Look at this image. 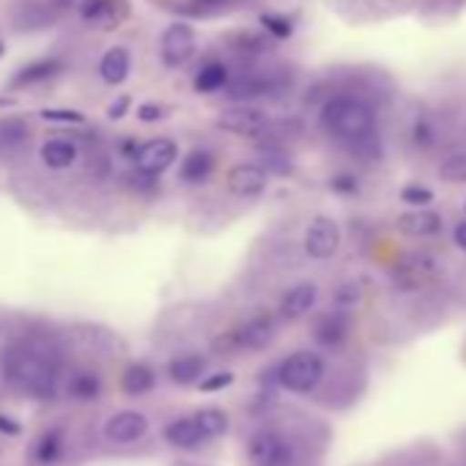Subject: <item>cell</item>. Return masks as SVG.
<instances>
[{"mask_svg":"<svg viewBox=\"0 0 466 466\" xmlns=\"http://www.w3.org/2000/svg\"><path fill=\"white\" fill-rule=\"evenodd\" d=\"M58 360L39 346H17L6 357V376L15 387L34 398H53L58 392Z\"/></svg>","mask_w":466,"mask_h":466,"instance_id":"cell-1","label":"cell"},{"mask_svg":"<svg viewBox=\"0 0 466 466\" xmlns=\"http://www.w3.org/2000/svg\"><path fill=\"white\" fill-rule=\"evenodd\" d=\"M321 124L324 129L346 143H365L373 137V110L354 96H335L324 105L321 110Z\"/></svg>","mask_w":466,"mask_h":466,"instance_id":"cell-2","label":"cell"},{"mask_svg":"<svg viewBox=\"0 0 466 466\" xmlns=\"http://www.w3.org/2000/svg\"><path fill=\"white\" fill-rule=\"evenodd\" d=\"M327 376V365L316 351H294L278 365V384L289 392L308 395Z\"/></svg>","mask_w":466,"mask_h":466,"instance_id":"cell-3","label":"cell"},{"mask_svg":"<svg viewBox=\"0 0 466 466\" xmlns=\"http://www.w3.org/2000/svg\"><path fill=\"white\" fill-rule=\"evenodd\" d=\"M278 335V324L272 316H256L250 321H245L242 327H237L233 332H228L225 338L217 340V346H222V351H261L267 349Z\"/></svg>","mask_w":466,"mask_h":466,"instance_id":"cell-4","label":"cell"},{"mask_svg":"<svg viewBox=\"0 0 466 466\" xmlns=\"http://www.w3.org/2000/svg\"><path fill=\"white\" fill-rule=\"evenodd\" d=\"M248 455L253 466H294V444L280 431H258L250 436Z\"/></svg>","mask_w":466,"mask_h":466,"instance_id":"cell-5","label":"cell"},{"mask_svg":"<svg viewBox=\"0 0 466 466\" xmlns=\"http://www.w3.org/2000/svg\"><path fill=\"white\" fill-rule=\"evenodd\" d=\"M340 242H343L340 225H338L332 217H327V214L313 217V222H310L308 230H305V253H308L313 261H327V258H332V256L340 250Z\"/></svg>","mask_w":466,"mask_h":466,"instance_id":"cell-6","label":"cell"},{"mask_svg":"<svg viewBox=\"0 0 466 466\" xmlns=\"http://www.w3.org/2000/svg\"><path fill=\"white\" fill-rule=\"evenodd\" d=\"M217 127L230 132V135H237V137H261L269 129V118H267L264 110L242 105V107L225 110L217 118Z\"/></svg>","mask_w":466,"mask_h":466,"instance_id":"cell-7","label":"cell"},{"mask_svg":"<svg viewBox=\"0 0 466 466\" xmlns=\"http://www.w3.org/2000/svg\"><path fill=\"white\" fill-rule=\"evenodd\" d=\"M176 157H178V146L170 137H154L140 146V151L135 157V167H137V173L159 176L176 162Z\"/></svg>","mask_w":466,"mask_h":466,"instance_id":"cell-8","label":"cell"},{"mask_svg":"<svg viewBox=\"0 0 466 466\" xmlns=\"http://www.w3.org/2000/svg\"><path fill=\"white\" fill-rule=\"evenodd\" d=\"M269 187V170L256 162H242L228 170V189L237 198H256Z\"/></svg>","mask_w":466,"mask_h":466,"instance_id":"cell-9","label":"cell"},{"mask_svg":"<svg viewBox=\"0 0 466 466\" xmlns=\"http://www.w3.org/2000/svg\"><path fill=\"white\" fill-rule=\"evenodd\" d=\"M195 53V31L187 23H173L162 36V61L165 66L176 69L187 64Z\"/></svg>","mask_w":466,"mask_h":466,"instance_id":"cell-10","label":"cell"},{"mask_svg":"<svg viewBox=\"0 0 466 466\" xmlns=\"http://www.w3.org/2000/svg\"><path fill=\"white\" fill-rule=\"evenodd\" d=\"M80 17L96 28H118L129 17L127 0H80Z\"/></svg>","mask_w":466,"mask_h":466,"instance_id":"cell-11","label":"cell"},{"mask_svg":"<svg viewBox=\"0 0 466 466\" xmlns=\"http://www.w3.org/2000/svg\"><path fill=\"white\" fill-rule=\"evenodd\" d=\"M146 433H148V417L135 409L113 414L105 425V436L116 444H132V441L143 439Z\"/></svg>","mask_w":466,"mask_h":466,"instance_id":"cell-12","label":"cell"},{"mask_svg":"<svg viewBox=\"0 0 466 466\" xmlns=\"http://www.w3.org/2000/svg\"><path fill=\"white\" fill-rule=\"evenodd\" d=\"M319 302V286L305 280V283H297L294 289L286 291V297L280 299V319L283 321H299L305 316H310V310L316 308Z\"/></svg>","mask_w":466,"mask_h":466,"instance_id":"cell-13","label":"cell"},{"mask_svg":"<svg viewBox=\"0 0 466 466\" xmlns=\"http://www.w3.org/2000/svg\"><path fill=\"white\" fill-rule=\"evenodd\" d=\"M165 441L170 447H178V450H198L206 439V433L200 431V425L195 422V417H178V420H170L162 431Z\"/></svg>","mask_w":466,"mask_h":466,"instance_id":"cell-14","label":"cell"},{"mask_svg":"<svg viewBox=\"0 0 466 466\" xmlns=\"http://www.w3.org/2000/svg\"><path fill=\"white\" fill-rule=\"evenodd\" d=\"M206 357L200 354H184V357H176L170 360L167 365V376L173 384H181V387H189V384H200L206 379Z\"/></svg>","mask_w":466,"mask_h":466,"instance_id":"cell-15","label":"cell"},{"mask_svg":"<svg viewBox=\"0 0 466 466\" xmlns=\"http://www.w3.org/2000/svg\"><path fill=\"white\" fill-rule=\"evenodd\" d=\"M398 230L406 233V237H433V233L441 230V217L433 214V211H425V208H417V211H406L398 217Z\"/></svg>","mask_w":466,"mask_h":466,"instance_id":"cell-16","label":"cell"},{"mask_svg":"<svg viewBox=\"0 0 466 466\" xmlns=\"http://www.w3.org/2000/svg\"><path fill=\"white\" fill-rule=\"evenodd\" d=\"M211 170H214V157H211V151H206V148H192V151L181 159L178 176H181V181H187V184H200V181H206V178L211 176Z\"/></svg>","mask_w":466,"mask_h":466,"instance_id":"cell-17","label":"cell"},{"mask_svg":"<svg viewBox=\"0 0 466 466\" xmlns=\"http://www.w3.org/2000/svg\"><path fill=\"white\" fill-rule=\"evenodd\" d=\"M346 335H349V321L340 313H324L313 327V338L327 349L340 346L346 340Z\"/></svg>","mask_w":466,"mask_h":466,"instance_id":"cell-18","label":"cell"},{"mask_svg":"<svg viewBox=\"0 0 466 466\" xmlns=\"http://www.w3.org/2000/svg\"><path fill=\"white\" fill-rule=\"evenodd\" d=\"M64 72V64L58 58H42V61H34L28 66H23L15 77V86L17 88H28V86H36V83H45V80H53L56 75Z\"/></svg>","mask_w":466,"mask_h":466,"instance_id":"cell-19","label":"cell"},{"mask_svg":"<svg viewBox=\"0 0 466 466\" xmlns=\"http://www.w3.org/2000/svg\"><path fill=\"white\" fill-rule=\"evenodd\" d=\"M99 75H102V80L110 83V86L124 83L127 75H129V53H127L124 47H110V50L102 56V61H99Z\"/></svg>","mask_w":466,"mask_h":466,"instance_id":"cell-20","label":"cell"},{"mask_svg":"<svg viewBox=\"0 0 466 466\" xmlns=\"http://www.w3.org/2000/svg\"><path fill=\"white\" fill-rule=\"evenodd\" d=\"M154 384H157V373L143 362L129 365L124 370V376H121V387H124L127 395H146Z\"/></svg>","mask_w":466,"mask_h":466,"instance_id":"cell-21","label":"cell"},{"mask_svg":"<svg viewBox=\"0 0 466 466\" xmlns=\"http://www.w3.org/2000/svg\"><path fill=\"white\" fill-rule=\"evenodd\" d=\"M42 159L53 170H64L77 159V148L69 140H47L42 146Z\"/></svg>","mask_w":466,"mask_h":466,"instance_id":"cell-22","label":"cell"},{"mask_svg":"<svg viewBox=\"0 0 466 466\" xmlns=\"http://www.w3.org/2000/svg\"><path fill=\"white\" fill-rule=\"evenodd\" d=\"M195 422L200 425V431L206 433V439H217V436H225L228 428H230V420L222 409L217 406H206L200 411H195Z\"/></svg>","mask_w":466,"mask_h":466,"instance_id":"cell-23","label":"cell"},{"mask_svg":"<svg viewBox=\"0 0 466 466\" xmlns=\"http://www.w3.org/2000/svg\"><path fill=\"white\" fill-rule=\"evenodd\" d=\"M230 80H228V69L217 61L206 64L198 75H195V91L198 94H214L219 88H225Z\"/></svg>","mask_w":466,"mask_h":466,"instance_id":"cell-24","label":"cell"},{"mask_svg":"<svg viewBox=\"0 0 466 466\" xmlns=\"http://www.w3.org/2000/svg\"><path fill=\"white\" fill-rule=\"evenodd\" d=\"M99 392H102V381L91 370H83V373L72 376V381H69V395L75 400H86L88 403V400H96Z\"/></svg>","mask_w":466,"mask_h":466,"instance_id":"cell-25","label":"cell"},{"mask_svg":"<svg viewBox=\"0 0 466 466\" xmlns=\"http://www.w3.org/2000/svg\"><path fill=\"white\" fill-rule=\"evenodd\" d=\"M230 96H237V99H253V96H261L269 91V80H261V77H239V80H233L230 86Z\"/></svg>","mask_w":466,"mask_h":466,"instance_id":"cell-26","label":"cell"},{"mask_svg":"<svg viewBox=\"0 0 466 466\" xmlns=\"http://www.w3.org/2000/svg\"><path fill=\"white\" fill-rule=\"evenodd\" d=\"M61 452H64V436H61V431H47L39 439V444H36V458L42 463H56L61 458Z\"/></svg>","mask_w":466,"mask_h":466,"instance_id":"cell-27","label":"cell"},{"mask_svg":"<svg viewBox=\"0 0 466 466\" xmlns=\"http://www.w3.org/2000/svg\"><path fill=\"white\" fill-rule=\"evenodd\" d=\"M439 178L447 184H466V154H450L439 165Z\"/></svg>","mask_w":466,"mask_h":466,"instance_id":"cell-28","label":"cell"},{"mask_svg":"<svg viewBox=\"0 0 466 466\" xmlns=\"http://www.w3.org/2000/svg\"><path fill=\"white\" fill-rule=\"evenodd\" d=\"M261 25H264V28H267V34H269V36H275V39H289V36L294 34V25H291L286 17L272 15V12H264V15H261Z\"/></svg>","mask_w":466,"mask_h":466,"instance_id":"cell-29","label":"cell"},{"mask_svg":"<svg viewBox=\"0 0 466 466\" xmlns=\"http://www.w3.org/2000/svg\"><path fill=\"white\" fill-rule=\"evenodd\" d=\"M400 200L409 203V206L425 208V206L433 203V192H431L428 187H422V184H406V187L400 189Z\"/></svg>","mask_w":466,"mask_h":466,"instance_id":"cell-30","label":"cell"},{"mask_svg":"<svg viewBox=\"0 0 466 466\" xmlns=\"http://www.w3.org/2000/svg\"><path fill=\"white\" fill-rule=\"evenodd\" d=\"M28 129L23 121H4L0 124V143L4 146H20L25 140Z\"/></svg>","mask_w":466,"mask_h":466,"instance_id":"cell-31","label":"cell"},{"mask_svg":"<svg viewBox=\"0 0 466 466\" xmlns=\"http://www.w3.org/2000/svg\"><path fill=\"white\" fill-rule=\"evenodd\" d=\"M230 384H233V373L230 370H217V373H208L198 387H200V392H219V390H225Z\"/></svg>","mask_w":466,"mask_h":466,"instance_id":"cell-32","label":"cell"},{"mask_svg":"<svg viewBox=\"0 0 466 466\" xmlns=\"http://www.w3.org/2000/svg\"><path fill=\"white\" fill-rule=\"evenodd\" d=\"M45 121H61V124H83V113L77 110H42Z\"/></svg>","mask_w":466,"mask_h":466,"instance_id":"cell-33","label":"cell"},{"mask_svg":"<svg viewBox=\"0 0 466 466\" xmlns=\"http://www.w3.org/2000/svg\"><path fill=\"white\" fill-rule=\"evenodd\" d=\"M162 116H165V110H162L159 105H154V102H146V105H140V110H137V118H140V121H146V124L159 121Z\"/></svg>","mask_w":466,"mask_h":466,"instance_id":"cell-34","label":"cell"},{"mask_svg":"<svg viewBox=\"0 0 466 466\" xmlns=\"http://www.w3.org/2000/svg\"><path fill=\"white\" fill-rule=\"evenodd\" d=\"M332 189L351 195V192H357V178L354 176H338V178H332Z\"/></svg>","mask_w":466,"mask_h":466,"instance_id":"cell-35","label":"cell"},{"mask_svg":"<svg viewBox=\"0 0 466 466\" xmlns=\"http://www.w3.org/2000/svg\"><path fill=\"white\" fill-rule=\"evenodd\" d=\"M129 102H132L129 96H118V99H116V102L110 105V110H107V116H110L113 121H118V118H124V116H127V110H129Z\"/></svg>","mask_w":466,"mask_h":466,"instance_id":"cell-36","label":"cell"},{"mask_svg":"<svg viewBox=\"0 0 466 466\" xmlns=\"http://www.w3.org/2000/svg\"><path fill=\"white\" fill-rule=\"evenodd\" d=\"M414 140H417L420 146H428V143H431V127H428L425 121H417V127H414Z\"/></svg>","mask_w":466,"mask_h":466,"instance_id":"cell-37","label":"cell"},{"mask_svg":"<svg viewBox=\"0 0 466 466\" xmlns=\"http://www.w3.org/2000/svg\"><path fill=\"white\" fill-rule=\"evenodd\" d=\"M452 242L466 253V219L455 225V230H452Z\"/></svg>","mask_w":466,"mask_h":466,"instance_id":"cell-38","label":"cell"},{"mask_svg":"<svg viewBox=\"0 0 466 466\" xmlns=\"http://www.w3.org/2000/svg\"><path fill=\"white\" fill-rule=\"evenodd\" d=\"M0 431L4 433H9V436H17L20 433V425L12 420V417H6V414H0Z\"/></svg>","mask_w":466,"mask_h":466,"instance_id":"cell-39","label":"cell"},{"mask_svg":"<svg viewBox=\"0 0 466 466\" xmlns=\"http://www.w3.org/2000/svg\"><path fill=\"white\" fill-rule=\"evenodd\" d=\"M4 50H6V47H4V42H0V58H4Z\"/></svg>","mask_w":466,"mask_h":466,"instance_id":"cell-40","label":"cell"}]
</instances>
